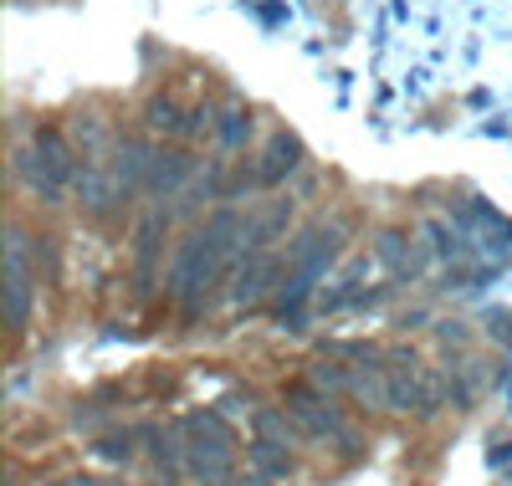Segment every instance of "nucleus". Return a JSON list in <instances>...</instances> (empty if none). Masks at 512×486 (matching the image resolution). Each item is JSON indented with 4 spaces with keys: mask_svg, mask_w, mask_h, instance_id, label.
<instances>
[{
    "mask_svg": "<svg viewBox=\"0 0 512 486\" xmlns=\"http://www.w3.org/2000/svg\"><path fill=\"white\" fill-rule=\"evenodd\" d=\"M185 435V471L195 486H231L236 481V435L216 410H190L180 420Z\"/></svg>",
    "mask_w": 512,
    "mask_h": 486,
    "instance_id": "nucleus-1",
    "label": "nucleus"
},
{
    "mask_svg": "<svg viewBox=\"0 0 512 486\" xmlns=\"http://www.w3.org/2000/svg\"><path fill=\"white\" fill-rule=\"evenodd\" d=\"M221 272H226V261L210 251L200 236H190V241L175 246V261H169V292H175V302L185 307V313H200L210 287L221 282Z\"/></svg>",
    "mask_w": 512,
    "mask_h": 486,
    "instance_id": "nucleus-2",
    "label": "nucleus"
},
{
    "mask_svg": "<svg viewBox=\"0 0 512 486\" xmlns=\"http://www.w3.org/2000/svg\"><path fill=\"white\" fill-rule=\"evenodd\" d=\"M287 415H292L297 435L313 440V446H328V440H338V446H354V440H359V435L344 425V415H338L333 394H318V389H308V384H292V389H287Z\"/></svg>",
    "mask_w": 512,
    "mask_h": 486,
    "instance_id": "nucleus-3",
    "label": "nucleus"
},
{
    "mask_svg": "<svg viewBox=\"0 0 512 486\" xmlns=\"http://www.w3.org/2000/svg\"><path fill=\"white\" fill-rule=\"evenodd\" d=\"M144 461H149V476L159 481V486H175L180 476H190L185 471V435H180V425H144Z\"/></svg>",
    "mask_w": 512,
    "mask_h": 486,
    "instance_id": "nucleus-4",
    "label": "nucleus"
},
{
    "mask_svg": "<svg viewBox=\"0 0 512 486\" xmlns=\"http://www.w3.org/2000/svg\"><path fill=\"white\" fill-rule=\"evenodd\" d=\"M190 185H195V159H190L185 149H154L144 195H149V200H180Z\"/></svg>",
    "mask_w": 512,
    "mask_h": 486,
    "instance_id": "nucleus-5",
    "label": "nucleus"
},
{
    "mask_svg": "<svg viewBox=\"0 0 512 486\" xmlns=\"http://www.w3.org/2000/svg\"><path fill=\"white\" fill-rule=\"evenodd\" d=\"M374 256L395 272V282H415V277H425V267H431V251L415 246V241L400 236V231H384V236L374 241Z\"/></svg>",
    "mask_w": 512,
    "mask_h": 486,
    "instance_id": "nucleus-6",
    "label": "nucleus"
},
{
    "mask_svg": "<svg viewBox=\"0 0 512 486\" xmlns=\"http://www.w3.org/2000/svg\"><path fill=\"white\" fill-rule=\"evenodd\" d=\"M297 164H303V144H297L292 134H272L267 139V154H262V164H256L251 174H256V185H282L287 180V174L297 169Z\"/></svg>",
    "mask_w": 512,
    "mask_h": 486,
    "instance_id": "nucleus-7",
    "label": "nucleus"
},
{
    "mask_svg": "<svg viewBox=\"0 0 512 486\" xmlns=\"http://www.w3.org/2000/svg\"><path fill=\"white\" fill-rule=\"evenodd\" d=\"M246 456H251V471H256V476H267V481H277V486L297 476V456H292V446H277V440H256V435H251Z\"/></svg>",
    "mask_w": 512,
    "mask_h": 486,
    "instance_id": "nucleus-8",
    "label": "nucleus"
},
{
    "mask_svg": "<svg viewBox=\"0 0 512 486\" xmlns=\"http://www.w3.org/2000/svg\"><path fill=\"white\" fill-rule=\"evenodd\" d=\"M292 226V200H272L267 210H256L251 215V246L246 251H272Z\"/></svg>",
    "mask_w": 512,
    "mask_h": 486,
    "instance_id": "nucleus-9",
    "label": "nucleus"
},
{
    "mask_svg": "<svg viewBox=\"0 0 512 486\" xmlns=\"http://www.w3.org/2000/svg\"><path fill=\"white\" fill-rule=\"evenodd\" d=\"M93 451L103 456V461H134V456H144V425H113V430H103L98 440H93Z\"/></svg>",
    "mask_w": 512,
    "mask_h": 486,
    "instance_id": "nucleus-10",
    "label": "nucleus"
},
{
    "mask_svg": "<svg viewBox=\"0 0 512 486\" xmlns=\"http://www.w3.org/2000/svg\"><path fill=\"white\" fill-rule=\"evenodd\" d=\"M144 123L154 128V134H169V139H190V118L180 113V103H169V98H154L144 108Z\"/></svg>",
    "mask_w": 512,
    "mask_h": 486,
    "instance_id": "nucleus-11",
    "label": "nucleus"
},
{
    "mask_svg": "<svg viewBox=\"0 0 512 486\" xmlns=\"http://www.w3.org/2000/svg\"><path fill=\"white\" fill-rule=\"evenodd\" d=\"M251 108H226L221 118H216V144L226 149V154H236V149H246V139H251Z\"/></svg>",
    "mask_w": 512,
    "mask_h": 486,
    "instance_id": "nucleus-12",
    "label": "nucleus"
},
{
    "mask_svg": "<svg viewBox=\"0 0 512 486\" xmlns=\"http://www.w3.org/2000/svg\"><path fill=\"white\" fill-rule=\"evenodd\" d=\"M487 466H497V471L512 466V440H507V435H502V440H487Z\"/></svg>",
    "mask_w": 512,
    "mask_h": 486,
    "instance_id": "nucleus-13",
    "label": "nucleus"
}]
</instances>
